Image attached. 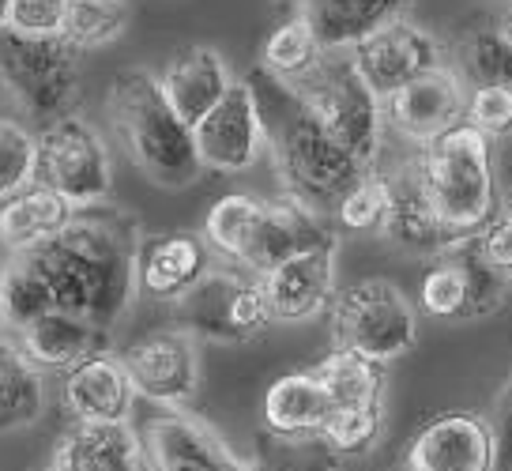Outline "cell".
I'll return each mask as SVG.
<instances>
[{
  "label": "cell",
  "mask_w": 512,
  "mask_h": 471,
  "mask_svg": "<svg viewBox=\"0 0 512 471\" xmlns=\"http://www.w3.org/2000/svg\"><path fill=\"white\" fill-rule=\"evenodd\" d=\"M339 460L320 438H275L260 449L253 471H339Z\"/></svg>",
  "instance_id": "74e56055"
},
{
  "label": "cell",
  "mask_w": 512,
  "mask_h": 471,
  "mask_svg": "<svg viewBox=\"0 0 512 471\" xmlns=\"http://www.w3.org/2000/svg\"><path fill=\"white\" fill-rule=\"evenodd\" d=\"M57 471H140L144 441L132 423H72L53 453Z\"/></svg>",
  "instance_id": "44dd1931"
},
{
  "label": "cell",
  "mask_w": 512,
  "mask_h": 471,
  "mask_svg": "<svg viewBox=\"0 0 512 471\" xmlns=\"http://www.w3.org/2000/svg\"><path fill=\"white\" fill-rule=\"evenodd\" d=\"M64 12L68 0H8L0 27L19 34H61Z\"/></svg>",
  "instance_id": "ab89813d"
},
{
  "label": "cell",
  "mask_w": 512,
  "mask_h": 471,
  "mask_svg": "<svg viewBox=\"0 0 512 471\" xmlns=\"http://www.w3.org/2000/svg\"><path fill=\"white\" fill-rule=\"evenodd\" d=\"M509 4H512V0H509Z\"/></svg>",
  "instance_id": "c3c4849f"
},
{
  "label": "cell",
  "mask_w": 512,
  "mask_h": 471,
  "mask_svg": "<svg viewBox=\"0 0 512 471\" xmlns=\"http://www.w3.org/2000/svg\"><path fill=\"white\" fill-rule=\"evenodd\" d=\"M49 309H57V298L34 257L8 253V260L0 264V332L16 340L23 328L34 325Z\"/></svg>",
  "instance_id": "83f0119b"
},
{
  "label": "cell",
  "mask_w": 512,
  "mask_h": 471,
  "mask_svg": "<svg viewBox=\"0 0 512 471\" xmlns=\"http://www.w3.org/2000/svg\"><path fill=\"white\" fill-rule=\"evenodd\" d=\"M294 87L309 106V114L320 121V129L347 147L366 170H373L381 159L384 102L358 76L351 53L328 49L302 80H294Z\"/></svg>",
  "instance_id": "8992f818"
},
{
  "label": "cell",
  "mask_w": 512,
  "mask_h": 471,
  "mask_svg": "<svg viewBox=\"0 0 512 471\" xmlns=\"http://www.w3.org/2000/svg\"><path fill=\"white\" fill-rule=\"evenodd\" d=\"M471 245L479 249V257L486 260L494 272L512 279V219H505V215L497 212L494 219L471 238Z\"/></svg>",
  "instance_id": "60d3db41"
},
{
  "label": "cell",
  "mask_w": 512,
  "mask_h": 471,
  "mask_svg": "<svg viewBox=\"0 0 512 471\" xmlns=\"http://www.w3.org/2000/svg\"><path fill=\"white\" fill-rule=\"evenodd\" d=\"M501 215H505V219H512V189L505 193V200H501Z\"/></svg>",
  "instance_id": "ee69618b"
},
{
  "label": "cell",
  "mask_w": 512,
  "mask_h": 471,
  "mask_svg": "<svg viewBox=\"0 0 512 471\" xmlns=\"http://www.w3.org/2000/svg\"><path fill=\"white\" fill-rule=\"evenodd\" d=\"M4 8H8V0H0V23H4Z\"/></svg>",
  "instance_id": "f6af8a7d"
},
{
  "label": "cell",
  "mask_w": 512,
  "mask_h": 471,
  "mask_svg": "<svg viewBox=\"0 0 512 471\" xmlns=\"http://www.w3.org/2000/svg\"><path fill=\"white\" fill-rule=\"evenodd\" d=\"M211 268V249L204 234H159L151 242H140L136 260V291L151 302H170L174 306L185 291H192Z\"/></svg>",
  "instance_id": "ffe728a7"
},
{
  "label": "cell",
  "mask_w": 512,
  "mask_h": 471,
  "mask_svg": "<svg viewBox=\"0 0 512 471\" xmlns=\"http://www.w3.org/2000/svg\"><path fill=\"white\" fill-rule=\"evenodd\" d=\"M418 306L430 313L433 321H475V302H471V283L460 249L452 245L445 253H437L426 276L418 283Z\"/></svg>",
  "instance_id": "4dcf8cb0"
},
{
  "label": "cell",
  "mask_w": 512,
  "mask_h": 471,
  "mask_svg": "<svg viewBox=\"0 0 512 471\" xmlns=\"http://www.w3.org/2000/svg\"><path fill=\"white\" fill-rule=\"evenodd\" d=\"M177 325L215 343H245L275 325L264 283L241 268H211L174 302Z\"/></svg>",
  "instance_id": "9c48e42d"
},
{
  "label": "cell",
  "mask_w": 512,
  "mask_h": 471,
  "mask_svg": "<svg viewBox=\"0 0 512 471\" xmlns=\"http://www.w3.org/2000/svg\"><path fill=\"white\" fill-rule=\"evenodd\" d=\"M234 83H238V76H234L230 61L204 42L181 46L159 72L162 95L177 110V117L189 125H196L208 110H215Z\"/></svg>",
  "instance_id": "d6986e66"
},
{
  "label": "cell",
  "mask_w": 512,
  "mask_h": 471,
  "mask_svg": "<svg viewBox=\"0 0 512 471\" xmlns=\"http://www.w3.org/2000/svg\"><path fill=\"white\" fill-rule=\"evenodd\" d=\"M49 471H57V468H49Z\"/></svg>",
  "instance_id": "7dc6e473"
},
{
  "label": "cell",
  "mask_w": 512,
  "mask_h": 471,
  "mask_svg": "<svg viewBox=\"0 0 512 471\" xmlns=\"http://www.w3.org/2000/svg\"><path fill=\"white\" fill-rule=\"evenodd\" d=\"M320 385L328 392L332 407H362V404H384V362L336 347L328 358H320L313 366Z\"/></svg>",
  "instance_id": "f546056e"
},
{
  "label": "cell",
  "mask_w": 512,
  "mask_h": 471,
  "mask_svg": "<svg viewBox=\"0 0 512 471\" xmlns=\"http://www.w3.org/2000/svg\"><path fill=\"white\" fill-rule=\"evenodd\" d=\"M106 336L95 321L87 317H76L68 309H49L42 313L34 325H27L16 336L19 351L31 358L34 366L46 374V370H72L80 358L95 355V351H106Z\"/></svg>",
  "instance_id": "7402d4cb"
},
{
  "label": "cell",
  "mask_w": 512,
  "mask_h": 471,
  "mask_svg": "<svg viewBox=\"0 0 512 471\" xmlns=\"http://www.w3.org/2000/svg\"><path fill=\"white\" fill-rule=\"evenodd\" d=\"M294 4H298V0H290V8H294Z\"/></svg>",
  "instance_id": "bcb514c9"
},
{
  "label": "cell",
  "mask_w": 512,
  "mask_h": 471,
  "mask_svg": "<svg viewBox=\"0 0 512 471\" xmlns=\"http://www.w3.org/2000/svg\"><path fill=\"white\" fill-rule=\"evenodd\" d=\"M332 415V400L313 370L275 377L264 392V426L275 438H317Z\"/></svg>",
  "instance_id": "cb8c5ba5"
},
{
  "label": "cell",
  "mask_w": 512,
  "mask_h": 471,
  "mask_svg": "<svg viewBox=\"0 0 512 471\" xmlns=\"http://www.w3.org/2000/svg\"><path fill=\"white\" fill-rule=\"evenodd\" d=\"M61 404L72 423H132L136 389L121 355L95 351L61 377Z\"/></svg>",
  "instance_id": "2e32d148"
},
{
  "label": "cell",
  "mask_w": 512,
  "mask_h": 471,
  "mask_svg": "<svg viewBox=\"0 0 512 471\" xmlns=\"http://www.w3.org/2000/svg\"><path fill=\"white\" fill-rule=\"evenodd\" d=\"M392 212V174H381L377 166L354 181L336 204V223L347 234H381Z\"/></svg>",
  "instance_id": "836d02e7"
},
{
  "label": "cell",
  "mask_w": 512,
  "mask_h": 471,
  "mask_svg": "<svg viewBox=\"0 0 512 471\" xmlns=\"http://www.w3.org/2000/svg\"><path fill=\"white\" fill-rule=\"evenodd\" d=\"M490 426H494L497 441V471H512V374L505 377V385L497 392Z\"/></svg>",
  "instance_id": "b9f144b4"
},
{
  "label": "cell",
  "mask_w": 512,
  "mask_h": 471,
  "mask_svg": "<svg viewBox=\"0 0 512 471\" xmlns=\"http://www.w3.org/2000/svg\"><path fill=\"white\" fill-rule=\"evenodd\" d=\"M136 396L162 411H189L200 396V347L189 328H155L121 351Z\"/></svg>",
  "instance_id": "30bf717a"
},
{
  "label": "cell",
  "mask_w": 512,
  "mask_h": 471,
  "mask_svg": "<svg viewBox=\"0 0 512 471\" xmlns=\"http://www.w3.org/2000/svg\"><path fill=\"white\" fill-rule=\"evenodd\" d=\"M460 76L475 83H512V42L501 27H475L460 42Z\"/></svg>",
  "instance_id": "d590c367"
},
{
  "label": "cell",
  "mask_w": 512,
  "mask_h": 471,
  "mask_svg": "<svg viewBox=\"0 0 512 471\" xmlns=\"http://www.w3.org/2000/svg\"><path fill=\"white\" fill-rule=\"evenodd\" d=\"M501 31H505V38L512 42V4H509V12H505V19H501Z\"/></svg>",
  "instance_id": "7bdbcfd3"
},
{
  "label": "cell",
  "mask_w": 512,
  "mask_h": 471,
  "mask_svg": "<svg viewBox=\"0 0 512 471\" xmlns=\"http://www.w3.org/2000/svg\"><path fill=\"white\" fill-rule=\"evenodd\" d=\"M260 212H264V200L253 193L219 196L204 215V242H208L211 253H219L223 260H230L234 268L245 272L256 242V227H260Z\"/></svg>",
  "instance_id": "f1b7e54d"
},
{
  "label": "cell",
  "mask_w": 512,
  "mask_h": 471,
  "mask_svg": "<svg viewBox=\"0 0 512 471\" xmlns=\"http://www.w3.org/2000/svg\"><path fill=\"white\" fill-rule=\"evenodd\" d=\"M46 415L42 370L19 351L12 336L0 332V434L27 430Z\"/></svg>",
  "instance_id": "484cf974"
},
{
  "label": "cell",
  "mask_w": 512,
  "mask_h": 471,
  "mask_svg": "<svg viewBox=\"0 0 512 471\" xmlns=\"http://www.w3.org/2000/svg\"><path fill=\"white\" fill-rule=\"evenodd\" d=\"M336 347L358 351L373 362H392L418 343V306L400 283L384 276H362L336 287L332 298Z\"/></svg>",
  "instance_id": "52a82bcc"
},
{
  "label": "cell",
  "mask_w": 512,
  "mask_h": 471,
  "mask_svg": "<svg viewBox=\"0 0 512 471\" xmlns=\"http://www.w3.org/2000/svg\"><path fill=\"white\" fill-rule=\"evenodd\" d=\"M132 4L128 0H68L61 34L76 49H102L128 31Z\"/></svg>",
  "instance_id": "d6a6232c"
},
{
  "label": "cell",
  "mask_w": 512,
  "mask_h": 471,
  "mask_svg": "<svg viewBox=\"0 0 512 471\" xmlns=\"http://www.w3.org/2000/svg\"><path fill=\"white\" fill-rule=\"evenodd\" d=\"M0 83L19 114L42 129L76 114L83 91V49L64 34H19L0 27Z\"/></svg>",
  "instance_id": "5b68a950"
},
{
  "label": "cell",
  "mask_w": 512,
  "mask_h": 471,
  "mask_svg": "<svg viewBox=\"0 0 512 471\" xmlns=\"http://www.w3.org/2000/svg\"><path fill=\"white\" fill-rule=\"evenodd\" d=\"M38 181L61 193L76 212L102 208L113 193V159L102 132L80 114L38 129Z\"/></svg>",
  "instance_id": "ba28073f"
},
{
  "label": "cell",
  "mask_w": 512,
  "mask_h": 471,
  "mask_svg": "<svg viewBox=\"0 0 512 471\" xmlns=\"http://www.w3.org/2000/svg\"><path fill=\"white\" fill-rule=\"evenodd\" d=\"M320 245H336V234L328 227L324 212H313L298 196L283 193L275 196V200H264V212H260V227H256V242L245 272L264 276L275 264L298 257V253H309V249H320Z\"/></svg>",
  "instance_id": "ac0fdd59"
},
{
  "label": "cell",
  "mask_w": 512,
  "mask_h": 471,
  "mask_svg": "<svg viewBox=\"0 0 512 471\" xmlns=\"http://www.w3.org/2000/svg\"><path fill=\"white\" fill-rule=\"evenodd\" d=\"M418 189L426 196L430 212L445 230L448 249L464 245L479 234L497 212V174H494V140L475 125H456L433 144L418 147L415 163Z\"/></svg>",
  "instance_id": "277c9868"
},
{
  "label": "cell",
  "mask_w": 512,
  "mask_h": 471,
  "mask_svg": "<svg viewBox=\"0 0 512 471\" xmlns=\"http://www.w3.org/2000/svg\"><path fill=\"white\" fill-rule=\"evenodd\" d=\"M196 155L208 174H245L260 163V155L268 151L264 144V125L256 114V102L249 83L238 80L226 98L192 125Z\"/></svg>",
  "instance_id": "4fadbf2b"
},
{
  "label": "cell",
  "mask_w": 512,
  "mask_h": 471,
  "mask_svg": "<svg viewBox=\"0 0 512 471\" xmlns=\"http://www.w3.org/2000/svg\"><path fill=\"white\" fill-rule=\"evenodd\" d=\"M38 181V132L0 117V204Z\"/></svg>",
  "instance_id": "8d00e7d4"
},
{
  "label": "cell",
  "mask_w": 512,
  "mask_h": 471,
  "mask_svg": "<svg viewBox=\"0 0 512 471\" xmlns=\"http://www.w3.org/2000/svg\"><path fill=\"white\" fill-rule=\"evenodd\" d=\"M467 125L486 132L490 140L512 136V83H479L467 91Z\"/></svg>",
  "instance_id": "f35d334b"
},
{
  "label": "cell",
  "mask_w": 512,
  "mask_h": 471,
  "mask_svg": "<svg viewBox=\"0 0 512 471\" xmlns=\"http://www.w3.org/2000/svg\"><path fill=\"white\" fill-rule=\"evenodd\" d=\"M72 215H76V208L61 193L34 181L23 193L0 204V245L8 253H31L42 242H49L57 230L68 227Z\"/></svg>",
  "instance_id": "d4e9b609"
},
{
  "label": "cell",
  "mask_w": 512,
  "mask_h": 471,
  "mask_svg": "<svg viewBox=\"0 0 512 471\" xmlns=\"http://www.w3.org/2000/svg\"><path fill=\"white\" fill-rule=\"evenodd\" d=\"M384 238L400 249H411V253H445L448 238L437 215L430 212L426 196L418 189L415 170H400L392 174V212H388V223L381 230Z\"/></svg>",
  "instance_id": "4316f807"
},
{
  "label": "cell",
  "mask_w": 512,
  "mask_h": 471,
  "mask_svg": "<svg viewBox=\"0 0 512 471\" xmlns=\"http://www.w3.org/2000/svg\"><path fill=\"white\" fill-rule=\"evenodd\" d=\"M403 471H497L494 426L479 411H441L418 426Z\"/></svg>",
  "instance_id": "5bb4252c"
},
{
  "label": "cell",
  "mask_w": 512,
  "mask_h": 471,
  "mask_svg": "<svg viewBox=\"0 0 512 471\" xmlns=\"http://www.w3.org/2000/svg\"><path fill=\"white\" fill-rule=\"evenodd\" d=\"M241 80L253 91L256 114L264 125V144L275 159V174L283 181V189L309 204L313 212H336L339 196L369 170L339 140L320 129V121L309 114V106L290 80L268 72L264 65L249 68Z\"/></svg>",
  "instance_id": "7a4b0ae2"
},
{
  "label": "cell",
  "mask_w": 512,
  "mask_h": 471,
  "mask_svg": "<svg viewBox=\"0 0 512 471\" xmlns=\"http://www.w3.org/2000/svg\"><path fill=\"white\" fill-rule=\"evenodd\" d=\"M347 53H351L358 76L369 83V91L381 102L388 95H396L403 83L418 80L422 72L445 65V46L407 16L377 27Z\"/></svg>",
  "instance_id": "7c38bea8"
},
{
  "label": "cell",
  "mask_w": 512,
  "mask_h": 471,
  "mask_svg": "<svg viewBox=\"0 0 512 471\" xmlns=\"http://www.w3.org/2000/svg\"><path fill=\"white\" fill-rule=\"evenodd\" d=\"M144 464L151 471H253L204 419L189 411L151 415L140 430Z\"/></svg>",
  "instance_id": "9a60e30c"
},
{
  "label": "cell",
  "mask_w": 512,
  "mask_h": 471,
  "mask_svg": "<svg viewBox=\"0 0 512 471\" xmlns=\"http://www.w3.org/2000/svg\"><path fill=\"white\" fill-rule=\"evenodd\" d=\"M328 49L320 46L313 23L302 12H290L287 19L275 23V31L264 38V53H260V65L283 76V80H302L309 68L317 65Z\"/></svg>",
  "instance_id": "1f68e13d"
},
{
  "label": "cell",
  "mask_w": 512,
  "mask_h": 471,
  "mask_svg": "<svg viewBox=\"0 0 512 471\" xmlns=\"http://www.w3.org/2000/svg\"><path fill=\"white\" fill-rule=\"evenodd\" d=\"M467 83L460 68L437 65L418 80L403 83L396 95L384 98V129H392L403 144L426 147L448 129L464 125Z\"/></svg>",
  "instance_id": "8fae6325"
},
{
  "label": "cell",
  "mask_w": 512,
  "mask_h": 471,
  "mask_svg": "<svg viewBox=\"0 0 512 471\" xmlns=\"http://www.w3.org/2000/svg\"><path fill=\"white\" fill-rule=\"evenodd\" d=\"M290 12H302L324 49H351L377 27L403 19L411 0H298Z\"/></svg>",
  "instance_id": "603a6c76"
},
{
  "label": "cell",
  "mask_w": 512,
  "mask_h": 471,
  "mask_svg": "<svg viewBox=\"0 0 512 471\" xmlns=\"http://www.w3.org/2000/svg\"><path fill=\"white\" fill-rule=\"evenodd\" d=\"M384 430V404L362 407H332L328 423L320 426L317 438L336 456H366Z\"/></svg>",
  "instance_id": "e575fe53"
},
{
  "label": "cell",
  "mask_w": 512,
  "mask_h": 471,
  "mask_svg": "<svg viewBox=\"0 0 512 471\" xmlns=\"http://www.w3.org/2000/svg\"><path fill=\"white\" fill-rule=\"evenodd\" d=\"M260 283L268 294L275 325L313 321L336 298V245H320V249L283 260L268 268Z\"/></svg>",
  "instance_id": "e0dca14e"
},
{
  "label": "cell",
  "mask_w": 512,
  "mask_h": 471,
  "mask_svg": "<svg viewBox=\"0 0 512 471\" xmlns=\"http://www.w3.org/2000/svg\"><path fill=\"white\" fill-rule=\"evenodd\" d=\"M31 257L42 268L57 309L95 321L102 332H113L136 298L140 230L125 215L98 208L76 212L68 227L31 249Z\"/></svg>",
  "instance_id": "6da1fadb"
},
{
  "label": "cell",
  "mask_w": 512,
  "mask_h": 471,
  "mask_svg": "<svg viewBox=\"0 0 512 471\" xmlns=\"http://www.w3.org/2000/svg\"><path fill=\"white\" fill-rule=\"evenodd\" d=\"M106 110L128 163L159 189H189L204 174L192 125L166 102L159 76L147 68H121L106 91Z\"/></svg>",
  "instance_id": "3957f363"
}]
</instances>
